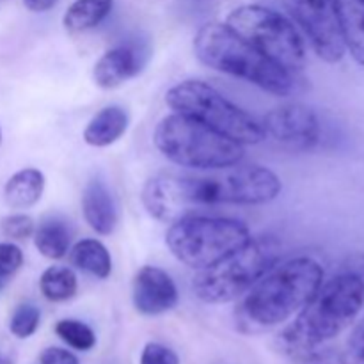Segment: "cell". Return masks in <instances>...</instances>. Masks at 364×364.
<instances>
[{"label": "cell", "instance_id": "cell-1", "mask_svg": "<svg viewBox=\"0 0 364 364\" xmlns=\"http://www.w3.org/2000/svg\"><path fill=\"white\" fill-rule=\"evenodd\" d=\"M364 306V277L341 267L340 272L322 283L294 323L283 331L279 343L291 358L306 363L318 359V348L340 336Z\"/></svg>", "mask_w": 364, "mask_h": 364}, {"label": "cell", "instance_id": "cell-2", "mask_svg": "<svg viewBox=\"0 0 364 364\" xmlns=\"http://www.w3.org/2000/svg\"><path fill=\"white\" fill-rule=\"evenodd\" d=\"M323 283V269L313 258H294L274 267L238 308V323L247 333L265 331L287 322L301 311Z\"/></svg>", "mask_w": 364, "mask_h": 364}, {"label": "cell", "instance_id": "cell-3", "mask_svg": "<svg viewBox=\"0 0 364 364\" xmlns=\"http://www.w3.org/2000/svg\"><path fill=\"white\" fill-rule=\"evenodd\" d=\"M194 52L206 66L244 78L276 96H288L297 87L294 73L263 55L226 23L203 25L194 38Z\"/></svg>", "mask_w": 364, "mask_h": 364}, {"label": "cell", "instance_id": "cell-4", "mask_svg": "<svg viewBox=\"0 0 364 364\" xmlns=\"http://www.w3.org/2000/svg\"><path fill=\"white\" fill-rule=\"evenodd\" d=\"M281 180L263 166H231L213 176H173V188L183 217L192 215L194 206L233 203L265 205L281 192Z\"/></svg>", "mask_w": 364, "mask_h": 364}, {"label": "cell", "instance_id": "cell-5", "mask_svg": "<svg viewBox=\"0 0 364 364\" xmlns=\"http://www.w3.org/2000/svg\"><path fill=\"white\" fill-rule=\"evenodd\" d=\"M283 245L276 237L249 238L242 247L192 279V291L206 304H226L247 294L279 262Z\"/></svg>", "mask_w": 364, "mask_h": 364}, {"label": "cell", "instance_id": "cell-6", "mask_svg": "<svg viewBox=\"0 0 364 364\" xmlns=\"http://www.w3.org/2000/svg\"><path fill=\"white\" fill-rule=\"evenodd\" d=\"M153 141L167 160L191 169L217 171L244 159V144L178 112L160 121Z\"/></svg>", "mask_w": 364, "mask_h": 364}, {"label": "cell", "instance_id": "cell-7", "mask_svg": "<svg viewBox=\"0 0 364 364\" xmlns=\"http://www.w3.org/2000/svg\"><path fill=\"white\" fill-rule=\"evenodd\" d=\"M251 238L240 220L187 215L171 224L166 244L178 262L191 269H208Z\"/></svg>", "mask_w": 364, "mask_h": 364}, {"label": "cell", "instance_id": "cell-8", "mask_svg": "<svg viewBox=\"0 0 364 364\" xmlns=\"http://www.w3.org/2000/svg\"><path fill=\"white\" fill-rule=\"evenodd\" d=\"M166 102L174 112L192 117L240 144H258L265 139L258 121L205 82L185 80L174 85L167 91Z\"/></svg>", "mask_w": 364, "mask_h": 364}, {"label": "cell", "instance_id": "cell-9", "mask_svg": "<svg viewBox=\"0 0 364 364\" xmlns=\"http://www.w3.org/2000/svg\"><path fill=\"white\" fill-rule=\"evenodd\" d=\"M226 25L290 73L304 68V41L294 23L277 11L263 6H242L231 11Z\"/></svg>", "mask_w": 364, "mask_h": 364}, {"label": "cell", "instance_id": "cell-10", "mask_svg": "<svg viewBox=\"0 0 364 364\" xmlns=\"http://www.w3.org/2000/svg\"><path fill=\"white\" fill-rule=\"evenodd\" d=\"M311 41L313 50L326 63H340L345 45L329 0H281Z\"/></svg>", "mask_w": 364, "mask_h": 364}, {"label": "cell", "instance_id": "cell-11", "mask_svg": "<svg viewBox=\"0 0 364 364\" xmlns=\"http://www.w3.org/2000/svg\"><path fill=\"white\" fill-rule=\"evenodd\" d=\"M265 135L291 149H309L318 142L320 123L316 114L302 103H288L272 109L263 117Z\"/></svg>", "mask_w": 364, "mask_h": 364}, {"label": "cell", "instance_id": "cell-12", "mask_svg": "<svg viewBox=\"0 0 364 364\" xmlns=\"http://www.w3.org/2000/svg\"><path fill=\"white\" fill-rule=\"evenodd\" d=\"M134 306L141 315L156 316L178 304V288L167 272L156 267H142L132 287Z\"/></svg>", "mask_w": 364, "mask_h": 364}, {"label": "cell", "instance_id": "cell-13", "mask_svg": "<svg viewBox=\"0 0 364 364\" xmlns=\"http://www.w3.org/2000/svg\"><path fill=\"white\" fill-rule=\"evenodd\" d=\"M144 63L141 48L135 45H119L100 57L92 70V78L96 85L103 89L119 87L121 84L141 73Z\"/></svg>", "mask_w": 364, "mask_h": 364}, {"label": "cell", "instance_id": "cell-14", "mask_svg": "<svg viewBox=\"0 0 364 364\" xmlns=\"http://www.w3.org/2000/svg\"><path fill=\"white\" fill-rule=\"evenodd\" d=\"M82 212L91 230H95L98 235L114 233L119 220L116 199L105 181L98 178L85 185L84 194H82Z\"/></svg>", "mask_w": 364, "mask_h": 364}, {"label": "cell", "instance_id": "cell-15", "mask_svg": "<svg viewBox=\"0 0 364 364\" xmlns=\"http://www.w3.org/2000/svg\"><path fill=\"white\" fill-rule=\"evenodd\" d=\"M341 39L355 60L364 66V0H329Z\"/></svg>", "mask_w": 364, "mask_h": 364}, {"label": "cell", "instance_id": "cell-16", "mask_svg": "<svg viewBox=\"0 0 364 364\" xmlns=\"http://www.w3.org/2000/svg\"><path fill=\"white\" fill-rule=\"evenodd\" d=\"M128 128V114L121 107H105L100 110L84 130V141L95 148L114 144L124 135Z\"/></svg>", "mask_w": 364, "mask_h": 364}, {"label": "cell", "instance_id": "cell-17", "mask_svg": "<svg viewBox=\"0 0 364 364\" xmlns=\"http://www.w3.org/2000/svg\"><path fill=\"white\" fill-rule=\"evenodd\" d=\"M45 191V176L38 169H21L9 178L4 187L6 203L14 210H25L34 206Z\"/></svg>", "mask_w": 364, "mask_h": 364}, {"label": "cell", "instance_id": "cell-18", "mask_svg": "<svg viewBox=\"0 0 364 364\" xmlns=\"http://www.w3.org/2000/svg\"><path fill=\"white\" fill-rule=\"evenodd\" d=\"M70 259L78 270L100 277V279H107L112 272V258H110L109 249L95 238L77 242L71 247Z\"/></svg>", "mask_w": 364, "mask_h": 364}, {"label": "cell", "instance_id": "cell-19", "mask_svg": "<svg viewBox=\"0 0 364 364\" xmlns=\"http://www.w3.org/2000/svg\"><path fill=\"white\" fill-rule=\"evenodd\" d=\"M114 0H75L64 13V28L71 34L91 31L110 14Z\"/></svg>", "mask_w": 364, "mask_h": 364}, {"label": "cell", "instance_id": "cell-20", "mask_svg": "<svg viewBox=\"0 0 364 364\" xmlns=\"http://www.w3.org/2000/svg\"><path fill=\"white\" fill-rule=\"evenodd\" d=\"M34 244L38 251L48 259H60L68 255L71 244V231L68 223L50 217L34 231Z\"/></svg>", "mask_w": 364, "mask_h": 364}, {"label": "cell", "instance_id": "cell-21", "mask_svg": "<svg viewBox=\"0 0 364 364\" xmlns=\"http://www.w3.org/2000/svg\"><path fill=\"white\" fill-rule=\"evenodd\" d=\"M39 288L50 302H64L75 297L78 290L77 276L68 267H50L39 279Z\"/></svg>", "mask_w": 364, "mask_h": 364}, {"label": "cell", "instance_id": "cell-22", "mask_svg": "<svg viewBox=\"0 0 364 364\" xmlns=\"http://www.w3.org/2000/svg\"><path fill=\"white\" fill-rule=\"evenodd\" d=\"M55 333L64 343H68L75 350H91L96 345V336L91 327L78 320H60L55 326Z\"/></svg>", "mask_w": 364, "mask_h": 364}, {"label": "cell", "instance_id": "cell-23", "mask_svg": "<svg viewBox=\"0 0 364 364\" xmlns=\"http://www.w3.org/2000/svg\"><path fill=\"white\" fill-rule=\"evenodd\" d=\"M39 320H41V313L34 304H21L14 309L11 316L9 329L14 336L25 340L38 331Z\"/></svg>", "mask_w": 364, "mask_h": 364}, {"label": "cell", "instance_id": "cell-24", "mask_svg": "<svg viewBox=\"0 0 364 364\" xmlns=\"http://www.w3.org/2000/svg\"><path fill=\"white\" fill-rule=\"evenodd\" d=\"M0 230H2V233L7 238H13V240H27V238H31L34 235L36 226L32 217L25 215V213H14V215L2 219Z\"/></svg>", "mask_w": 364, "mask_h": 364}, {"label": "cell", "instance_id": "cell-25", "mask_svg": "<svg viewBox=\"0 0 364 364\" xmlns=\"http://www.w3.org/2000/svg\"><path fill=\"white\" fill-rule=\"evenodd\" d=\"M23 265V252L18 245L4 242L0 244V279L9 283L11 277Z\"/></svg>", "mask_w": 364, "mask_h": 364}, {"label": "cell", "instance_id": "cell-26", "mask_svg": "<svg viewBox=\"0 0 364 364\" xmlns=\"http://www.w3.org/2000/svg\"><path fill=\"white\" fill-rule=\"evenodd\" d=\"M343 364H364V318L358 323L354 333L350 334L341 355Z\"/></svg>", "mask_w": 364, "mask_h": 364}, {"label": "cell", "instance_id": "cell-27", "mask_svg": "<svg viewBox=\"0 0 364 364\" xmlns=\"http://www.w3.org/2000/svg\"><path fill=\"white\" fill-rule=\"evenodd\" d=\"M141 364H180L176 352L162 343H148L142 350Z\"/></svg>", "mask_w": 364, "mask_h": 364}, {"label": "cell", "instance_id": "cell-28", "mask_svg": "<svg viewBox=\"0 0 364 364\" xmlns=\"http://www.w3.org/2000/svg\"><path fill=\"white\" fill-rule=\"evenodd\" d=\"M39 363L41 364H78V359L75 358L71 352L64 350L59 347L45 348L39 355Z\"/></svg>", "mask_w": 364, "mask_h": 364}, {"label": "cell", "instance_id": "cell-29", "mask_svg": "<svg viewBox=\"0 0 364 364\" xmlns=\"http://www.w3.org/2000/svg\"><path fill=\"white\" fill-rule=\"evenodd\" d=\"M57 2L59 0H23L25 7L34 11V13H45V11L52 9Z\"/></svg>", "mask_w": 364, "mask_h": 364}, {"label": "cell", "instance_id": "cell-30", "mask_svg": "<svg viewBox=\"0 0 364 364\" xmlns=\"http://www.w3.org/2000/svg\"><path fill=\"white\" fill-rule=\"evenodd\" d=\"M308 364H329V363H323L320 359H313V361H308Z\"/></svg>", "mask_w": 364, "mask_h": 364}, {"label": "cell", "instance_id": "cell-31", "mask_svg": "<svg viewBox=\"0 0 364 364\" xmlns=\"http://www.w3.org/2000/svg\"><path fill=\"white\" fill-rule=\"evenodd\" d=\"M6 284H7V281L0 279V291H2V290H4V288H6Z\"/></svg>", "mask_w": 364, "mask_h": 364}, {"label": "cell", "instance_id": "cell-32", "mask_svg": "<svg viewBox=\"0 0 364 364\" xmlns=\"http://www.w3.org/2000/svg\"><path fill=\"white\" fill-rule=\"evenodd\" d=\"M0 364H13L9 361V359H4V358H0Z\"/></svg>", "mask_w": 364, "mask_h": 364}, {"label": "cell", "instance_id": "cell-33", "mask_svg": "<svg viewBox=\"0 0 364 364\" xmlns=\"http://www.w3.org/2000/svg\"><path fill=\"white\" fill-rule=\"evenodd\" d=\"M0 144H2V128H0Z\"/></svg>", "mask_w": 364, "mask_h": 364}]
</instances>
